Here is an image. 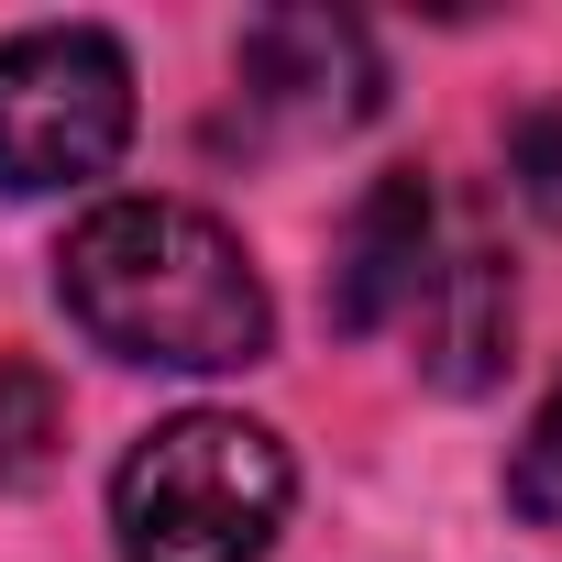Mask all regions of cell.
Listing matches in <instances>:
<instances>
[{"label":"cell","instance_id":"obj_1","mask_svg":"<svg viewBox=\"0 0 562 562\" xmlns=\"http://www.w3.org/2000/svg\"><path fill=\"white\" fill-rule=\"evenodd\" d=\"M56 299L122 364L221 375V364H254L276 342L265 276L188 199H111V210H89L67 232V254H56Z\"/></svg>","mask_w":562,"mask_h":562},{"label":"cell","instance_id":"obj_2","mask_svg":"<svg viewBox=\"0 0 562 562\" xmlns=\"http://www.w3.org/2000/svg\"><path fill=\"white\" fill-rule=\"evenodd\" d=\"M288 441L232 419V408H188L166 430H144L111 474V540L122 562H265L288 529Z\"/></svg>","mask_w":562,"mask_h":562},{"label":"cell","instance_id":"obj_3","mask_svg":"<svg viewBox=\"0 0 562 562\" xmlns=\"http://www.w3.org/2000/svg\"><path fill=\"white\" fill-rule=\"evenodd\" d=\"M133 144V56L89 23H45L0 45V188L56 199L111 177Z\"/></svg>","mask_w":562,"mask_h":562},{"label":"cell","instance_id":"obj_4","mask_svg":"<svg viewBox=\"0 0 562 562\" xmlns=\"http://www.w3.org/2000/svg\"><path fill=\"white\" fill-rule=\"evenodd\" d=\"M232 67H243V100L288 133H353L386 89L364 23H342V12H254Z\"/></svg>","mask_w":562,"mask_h":562},{"label":"cell","instance_id":"obj_5","mask_svg":"<svg viewBox=\"0 0 562 562\" xmlns=\"http://www.w3.org/2000/svg\"><path fill=\"white\" fill-rule=\"evenodd\" d=\"M430 265H441V199H430L419 166H397V177L364 188V210H353V232H342V265H331V331L364 342V331L408 321L419 288H430Z\"/></svg>","mask_w":562,"mask_h":562},{"label":"cell","instance_id":"obj_6","mask_svg":"<svg viewBox=\"0 0 562 562\" xmlns=\"http://www.w3.org/2000/svg\"><path fill=\"white\" fill-rule=\"evenodd\" d=\"M419 331H430V375L463 397V386H485L496 364H507V321H518V299H507V265L463 232V243H441V265H430V288H419V310H408Z\"/></svg>","mask_w":562,"mask_h":562},{"label":"cell","instance_id":"obj_7","mask_svg":"<svg viewBox=\"0 0 562 562\" xmlns=\"http://www.w3.org/2000/svg\"><path fill=\"white\" fill-rule=\"evenodd\" d=\"M67 408H56V375L23 364V353H0V485H23L45 452H56Z\"/></svg>","mask_w":562,"mask_h":562},{"label":"cell","instance_id":"obj_8","mask_svg":"<svg viewBox=\"0 0 562 562\" xmlns=\"http://www.w3.org/2000/svg\"><path fill=\"white\" fill-rule=\"evenodd\" d=\"M507 507L540 518V529H562V386L540 397V419H529V441H518V463H507Z\"/></svg>","mask_w":562,"mask_h":562},{"label":"cell","instance_id":"obj_9","mask_svg":"<svg viewBox=\"0 0 562 562\" xmlns=\"http://www.w3.org/2000/svg\"><path fill=\"white\" fill-rule=\"evenodd\" d=\"M507 177H518V199L562 232V111H529L518 122V144H507Z\"/></svg>","mask_w":562,"mask_h":562}]
</instances>
